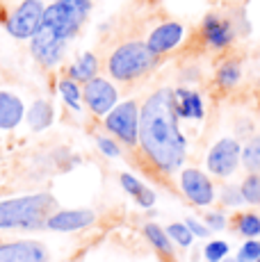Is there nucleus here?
<instances>
[{"instance_id": "obj_1", "label": "nucleus", "mask_w": 260, "mask_h": 262, "mask_svg": "<svg viewBox=\"0 0 260 262\" xmlns=\"http://www.w3.org/2000/svg\"><path fill=\"white\" fill-rule=\"evenodd\" d=\"M178 119L176 92L169 87L153 92L139 110V146L164 173L181 169L185 162L187 142L178 128Z\"/></svg>"}, {"instance_id": "obj_2", "label": "nucleus", "mask_w": 260, "mask_h": 262, "mask_svg": "<svg viewBox=\"0 0 260 262\" xmlns=\"http://www.w3.org/2000/svg\"><path fill=\"white\" fill-rule=\"evenodd\" d=\"M57 201L51 194H32L0 203V228H44Z\"/></svg>"}, {"instance_id": "obj_3", "label": "nucleus", "mask_w": 260, "mask_h": 262, "mask_svg": "<svg viewBox=\"0 0 260 262\" xmlns=\"http://www.w3.org/2000/svg\"><path fill=\"white\" fill-rule=\"evenodd\" d=\"M92 12V0H53L44 12L41 28L55 39L69 43L80 32Z\"/></svg>"}, {"instance_id": "obj_4", "label": "nucleus", "mask_w": 260, "mask_h": 262, "mask_svg": "<svg viewBox=\"0 0 260 262\" xmlns=\"http://www.w3.org/2000/svg\"><path fill=\"white\" fill-rule=\"evenodd\" d=\"M158 64V55L146 41H126L112 50L107 59V73L119 82H130L146 75Z\"/></svg>"}, {"instance_id": "obj_5", "label": "nucleus", "mask_w": 260, "mask_h": 262, "mask_svg": "<svg viewBox=\"0 0 260 262\" xmlns=\"http://www.w3.org/2000/svg\"><path fill=\"white\" fill-rule=\"evenodd\" d=\"M103 125L126 146L139 144V107L135 100H126L121 105H114L105 114Z\"/></svg>"}, {"instance_id": "obj_6", "label": "nucleus", "mask_w": 260, "mask_h": 262, "mask_svg": "<svg viewBox=\"0 0 260 262\" xmlns=\"http://www.w3.org/2000/svg\"><path fill=\"white\" fill-rule=\"evenodd\" d=\"M44 12H46V5L41 0H23L7 18L5 28L14 39H32L34 32L41 28Z\"/></svg>"}, {"instance_id": "obj_7", "label": "nucleus", "mask_w": 260, "mask_h": 262, "mask_svg": "<svg viewBox=\"0 0 260 262\" xmlns=\"http://www.w3.org/2000/svg\"><path fill=\"white\" fill-rule=\"evenodd\" d=\"M240 162H242V146L237 144V139H231V137L219 139L210 148V153L206 158L208 171L219 176V178H226V176L235 173Z\"/></svg>"}, {"instance_id": "obj_8", "label": "nucleus", "mask_w": 260, "mask_h": 262, "mask_svg": "<svg viewBox=\"0 0 260 262\" xmlns=\"http://www.w3.org/2000/svg\"><path fill=\"white\" fill-rule=\"evenodd\" d=\"M82 98L96 117H105V114L117 105L119 94H117V89H114V84L110 82V80L98 78L96 75V78H92V80L84 82Z\"/></svg>"}, {"instance_id": "obj_9", "label": "nucleus", "mask_w": 260, "mask_h": 262, "mask_svg": "<svg viewBox=\"0 0 260 262\" xmlns=\"http://www.w3.org/2000/svg\"><path fill=\"white\" fill-rule=\"evenodd\" d=\"M30 50H32V57L37 59L41 67L53 69L55 64L62 62L64 53H67V43L55 39L51 32H46L44 28H39L34 32V37L30 39Z\"/></svg>"}, {"instance_id": "obj_10", "label": "nucleus", "mask_w": 260, "mask_h": 262, "mask_svg": "<svg viewBox=\"0 0 260 262\" xmlns=\"http://www.w3.org/2000/svg\"><path fill=\"white\" fill-rule=\"evenodd\" d=\"M181 189L183 194L199 208H206L214 201V187L210 178L199 169H185L181 173Z\"/></svg>"}, {"instance_id": "obj_11", "label": "nucleus", "mask_w": 260, "mask_h": 262, "mask_svg": "<svg viewBox=\"0 0 260 262\" xmlns=\"http://www.w3.org/2000/svg\"><path fill=\"white\" fill-rule=\"evenodd\" d=\"M0 262H48V251L44 244L32 239L3 242L0 244Z\"/></svg>"}, {"instance_id": "obj_12", "label": "nucleus", "mask_w": 260, "mask_h": 262, "mask_svg": "<svg viewBox=\"0 0 260 262\" xmlns=\"http://www.w3.org/2000/svg\"><path fill=\"white\" fill-rule=\"evenodd\" d=\"M96 221V214L92 210H59L46 219V228L57 230V233H69V230L89 228Z\"/></svg>"}, {"instance_id": "obj_13", "label": "nucleus", "mask_w": 260, "mask_h": 262, "mask_svg": "<svg viewBox=\"0 0 260 262\" xmlns=\"http://www.w3.org/2000/svg\"><path fill=\"white\" fill-rule=\"evenodd\" d=\"M183 34H185V28L181 23H176V21L162 23L148 34L146 46L160 57V55H164V53H169V50L176 48L178 43L183 41Z\"/></svg>"}, {"instance_id": "obj_14", "label": "nucleus", "mask_w": 260, "mask_h": 262, "mask_svg": "<svg viewBox=\"0 0 260 262\" xmlns=\"http://www.w3.org/2000/svg\"><path fill=\"white\" fill-rule=\"evenodd\" d=\"M201 32H203V39L210 48L214 50H222L226 46H231L233 41V25L226 21V18H219L217 14H208L203 18V25H201Z\"/></svg>"}, {"instance_id": "obj_15", "label": "nucleus", "mask_w": 260, "mask_h": 262, "mask_svg": "<svg viewBox=\"0 0 260 262\" xmlns=\"http://www.w3.org/2000/svg\"><path fill=\"white\" fill-rule=\"evenodd\" d=\"M23 114V100L9 92H0V130H12L21 123Z\"/></svg>"}, {"instance_id": "obj_16", "label": "nucleus", "mask_w": 260, "mask_h": 262, "mask_svg": "<svg viewBox=\"0 0 260 262\" xmlns=\"http://www.w3.org/2000/svg\"><path fill=\"white\" fill-rule=\"evenodd\" d=\"M176 92V107L181 119H203V100L197 92L189 89H174Z\"/></svg>"}, {"instance_id": "obj_17", "label": "nucleus", "mask_w": 260, "mask_h": 262, "mask_svg": "<svg viewBox=\"0 0 260 262\" xmlns=\"http://www.w3.org/2000/svg\"><path fill=\"white\" fill-rule=\"evenodd\" d=\"M55 119V110L48 100H34L32 107L28 110V123L34 133H41V130L51 128Z\"/></svg>"}, {"instance_id": "obj_18", "label": "nucleus", "mask_w": 260, "mask_h": 262, "mask_svg": "<svg viewBox=\"0 0 260 262\" xmlns=\"http://www.w3.org/2000/svg\"><path fill=\"white\" fill-rule=\"evenodd\" d=\"M121 187L128 191L130 196H135V201H137L142 208H151L153 203H156V194H153L148 187H144L142 183H139L135 176H130V173H121Z\"/></svg>"}, {"instance_id": "obj_19", "label": "nucleus", "mask_w": 260, "mask_h": 262, "mask_svg": "<svg viewBox=\"0 0 260 262\" xmlns=\"http://www.w3.org/2000/svg\"><path fill=\"white\" fill-rule=\"evenodd\" d=\"M98 73V59L94 53H84L73 67H69V78L76 82H87V80L96 78Z\"/></svg>"}, {"instance_id": "obj_20", "label": "nucleus", "mask_w": 260, "mask_h": 262, "mask_svg": "<svg viewBox=\"0 0 260 262\" xmlns=\"http://www.w3.org/2000/svg\"><path fill=\"white\" fill-rule=\"evenodd\" d=\"M144 235H146V239L151 242V244L156 246V249H158L162 255H171V253H174L171 237H169L167 230H162L160 226H156V224H146V226H144Z\"/></svg>"}, {"instance_id": "obj_21", "label": "nucleus", "mask_w": 260, "mask_h": 262, "mask_svg": "<svg viewBox=\"0 0 260 262\" xmlns=\"http://www.w3.org/2000/svg\"><path fill=\"white\" fill-rule=\"evenodd\" d=\"M240 78H242V67H240L237 59H228L217 69V84L224 89L235 87L240 82Z\"/></svg>"}, {"instance_id": "obj_22", "label": "nucleus", "mask_w": 260, "mask_h": 262, "mask_svg": "<svg viewBox=\"0 0 260 262\" xmlns=\"http://www.w3.org/2000/svg\"><path fill=\"white\" fill-rule=\"evenodd\" d=\"M242 164L249 173L260 171V135L251 137L247 142V146L242 148Z\"/></svg>"}, {"instance_id": "obj_23", "label": "nucleus", "mask_w": 260, "mask_h": 262, "mask_svg": "<svg viewBox=\"0 0 260 262\" xmlns=\"http://www.w3.org/2000/svg\"><path fill=\"white\" fill-rule=\"evenodd\" d=\"M235 228H237V233L244 235V237H258L260 235V216L253 214V212L237 214V219H235Z\"/></svg>"}, {"instance_id": "obj_24", "label": "nucleus", "mask_w": 260, "mask_h": 262, "mask_svg": "<svg viewBox=\"0 0 260 262\" xmlns=\"http://www.w3.org/2000/svg\"><path fill=\"white\" fill-rule=\"evenodd\" d=\"M240 189H242L244 203L260 205V171H256V173H249L247 178L242 180Z\"/></svg>"}, {"instance_id": "obj_25", "label": "nucleus", "mask_w": 260, "mask_h": 262, "mask_svg": "<svg viewBox=\"0 0 260 262\" xmlns=\"http://www.w3.org/2000/svg\"><path fill=\"white\" fill-rule=\"evenodd\" d=\"M59 94H62L64 103H67L69 107L80 110V87L76 80H71V78L59 80Z\"/></svg>"}, {"instance_id": "obj_26", "label": "nucleus", "mask_w": 260, "mask_h": 262, "mask_svg": "<svg viewBox=\"0 0 260 262\" xmlns=\"http://www.w3.org/2000/svg\"><path fill=\"white\" fill-rule=\"evenodd\" d=\"M167 235L181 246H189L194 239V235H192V230L187 228V224H171L167 228Z\"/></svg>"}, {"instance_id": "obj_27", "label": "nucleus", "mask_w": 260, "mask_h": 262, "mask_svg": "<svg viewBox=\"0 0 260 262\" xmlns=\"http://www.w3.org/2000/svg\"><path fill=\"white\" fill-rule=\"evenodd\" d=\"M203 255H206L208 262H222L228 255V244L226 242H222V239L210 242L206 249H203Z\"/></svg>"}, {"instance_id": "obj_28", "label": "nucleus", "mask_w": 260, "mask_h": 262, "mask_svg": "<svg viewBox=\"0 0 260 262\" xmlns=\"http://www.w3.org/2000/svg\"><path fill=\"white\" fill-rule=\"evenodd\" d=\"M240 262H256L260 258V242L256 239H249V242H244L242 244V249L237 251V255H235Z\"/></svg>"}, {"instance_id": "obj_29", "label": "nucleus", "mask_w": 260, "mask_h": 262, "mask_svg": "<svg viewBox=\"0 0 260 262\" xmlns=\"http://www.w3.org/2000/svg\"><path fill=\"white\" fill-rule=\"evenodd\" d=\"M222 203L224 205H231V208H237V205L244 203V196H242V189L235 187V185H226L222 189Z\"/></svg>"}, {"instance_id": "obj_30", "label": "nucleus", "mask_w": 260, "mask_h": 262, "mask_svg": "<svg viewBox=\"0 0 260 262\" xmlns=\"http://www.w3.org/2000/svg\"><path fill=\"white\" fill-rule=\"evenodd\" d=\"M96 144H98V148H101V153H105L107 158H119V155H121V148H119V146L114 144L112 139H107V137H98V139H96Z\"/></svg>"}, {"instance_id": "obj_31", "label": "nucleus", "mask_w": 260, "mask_h": 262, "mask_svg": "<svg viewBox=\"0 0 260 262\" xmlns=\"http://www.w3.org/2000/svg\"><path fill=\"white\" fill-rule=\"evenodd\" d=\"M206 226L210 230H224L226 228V214L222 212H208L206 214Z\"/></svg>"}, {"instance_id": "obj_32", "label": "nucleus", "mask_w": 260, "mask_h": 262, "mask_svg": "<svg viewBox=\"0 0 260 262\" xmlns=\"http://www.w3.org/2000/svg\"><path fill=\"white\" fill-rule=\"evenodd\" d=\"M185 224H187V228L192 230L194 237H208V235H210V228H208L206 224H201V221H197V219H187Z\"/></svg>"}, {"instance_id": "obj_33", "label": "nucleus", "mask_w": 260, "mask_h": 262, "mask_svg": "<svg viewBox=\"0 0 260 262\" xmlns=\"http://www.w3.org/2000/svg\"><path fill=\"white\" fill-rule=\"evenodd\" d=\"M222 262H240V260H237V258H228V255H226V258H224Z\"/></svg>"}, {"instance_id": "obj_34", "label": "nucleus", "mask_w": 260, "mask_h": 262, "mask_svg": "<svg viewBox=\"0 0 260 262\" xmlns=\"http://www.w3.org/2000/svg\"><path fill=\"white\" fill-rule=\"evenodd\" d=\"M256 262H260V258H258V260H256Z\"/></svg>"}]
</instances>
